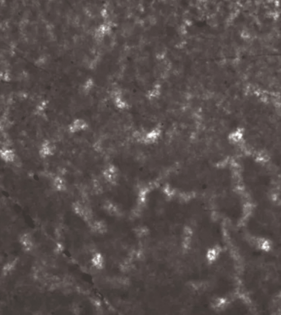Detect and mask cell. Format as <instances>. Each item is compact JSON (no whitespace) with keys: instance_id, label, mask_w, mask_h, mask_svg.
<instances>
[{"instance_id":"obj_7","label":"cell","mask_w":281,"mask_h":315,"mask_svg":"<svg viewBox=\"0 0 281 315\" xmlns=\"http://www.w3.org/2000/svg\"><path fill=\"white\" fill-rule=\"evenodd\" d=\"M89 121L83 118H75L67 124V130L71 134H79L89 129Z\"/></svg>"},{"instance_id":"obj_8","label":"cell","mask_w":281,"mask_h":315,"mask_svg":"<svg viewBox=\"0 0 281 315\" xmlns=\"http://www.w3.org/2000/svg\"><path fill=\"white\" fill-rule=\"evenodd\" d=\"M17 155L16 150L12 147L0 146V162L5 164L16 163Z\"/></svg>"},{"instance_id":"obj_12","label":"cell","mask_w":281,"mask_h":315,"mask_svg":"<svg viewBox=\"0 0 281 315\" xmlns=\"http://www.w3.org/2000/svg\"><path fill=\"white\" fill-rule=\"evenodd\" d=\"M42 98H43V99H44V98H44V97H42ZM47 100H48V98H47ZM49 100H51V101H53L52 100H51V99H49ZM54 102H56L55 101H54ZM59 106H60V105H59ZM60 107H61V106H60ZM61 108H62V107H61ZM44 109H45V107H44ZM44 109H43V110H40V111H35V110H32L33 111H34V113H35V112H38L42 111H43V110H44Z\"/></svg>"},{"instance_id":"obj_3","label":"cell","mask_w":281,"mask_h":315,"mask_svg":"<svg viewBox=\"0 0 281 315\" xmlns=\"http://www.w3.org/2000/svg\"><path fill=\"white\" fill-rule=\"evenodd\" d=\"M244 231L262 246L281 248V202L278 199L251 205L244 218Z\"/></svg>"},{"instance_id":"obj_1","label":"cell","mask_w":281,"mask_h":315,"mask_svg":"<svg viewBox=\"0 0 281 315\" xmlns=\"http://www.w3.org/2000/svg\"><path fill=\"white\" fill-rule=\"evenodd\" d=\"M240 244L241 281L247 299L259 311L270 312L281 299V249L249 240Z\"/></svg>"},{"instance_id":"obj_4","label":"cell","mask_w":281,"mask_h":315,"mask_svg":"<svg viewBox=\"0 0 281 315\" xmlns=\"http://www.w3.org/2000/svg\"><path fill=\"white\" fill-rule=\"evenodd\" d=\"M71 212L76 217L83 220L87 225L94 219V211L90 206L79 200L71 202L70 205Z\"/></svg>"},{"instance_id":"obj_11","label":"cell","mask_w":281,"mask_h":315,"mask_svg":"<svg viewBox=\"0 0 281 315\" xmlns=\"http://www.w3.org/2000/svg\"><path fill=\"white\" fill-rule=\"evenodd\" d=\"M92 266L98 271H101L105 267L106 259L101 251H96L93 253L90 258Z\"/></svg>"},{"instance_id":"obj_10","label":"cell","mask_w":281,"mask_h":315,"mask_svg":"<svg viewBox=\"0 0 281 315\" xmlns=\"http://www.w3.org/2000/svg\"><path fill=\"white\" fill-rule=\"evenodd\" d=\"M18 242L22 249L26 253H30L34 249V238L29 232H24L21 234L18 238Z\"/></svg>"},{"instance_id":"obj_6","label":"cell","mask_w":281,"mask_h":315,"mask_svg":"<svg viewBox=\"0 0 281 315\" xmlns=\"http://www.w3.org/2000/svg\"><path fill=\"white\" fill-rule=\"evenodd\" d=\"M57 152V147L51 139L45 138L40 142L38 153L41 159L47 160L52 158Z\"/></svg>"},{"instance_id":"obj_2","label":"cell","mask_w":281,"mask_h":315,"mask_svg":"<svg viewBox=\"0 0 281 315\" xmlns=\"http://www.w3.org/2000/svg\"><path fill=\"white\" fill-rule=\"evenodd\" d=\"M234 168L239 188L250 205L276 199L278 173L271 160L242 151Z\"/></svg>"},{"instance_id":"obj_9","label":"cell","mask_w":281,"mask_h":315,"mask_svg":"<svg viewBox=\"0 0 281 315\" xmlns=\"http://www.w3.org/2000/svg\"><path fill=\"white\" fill-rule=\"evenodd\" d=\"M88 226L90 232L94 235L104 236L106 235L109 231L108 224L103 219H94L88 225Z\"/></svg>"},{"instance_id":"obj_5","label":"cell","mask_w":281,"mask_h":315,"mask_svg":"<svg viewBox=\"0 0 281 315\" xmlns=\"http://www.w3.org/2000/svg\"><path fill=\"white\" fill-rule=\"evenodd\" d=\"M101 174L103 181L111 186H116L120 178L118 167L112 163H108L104 165Z\"/></svg>"}]
</instances>
